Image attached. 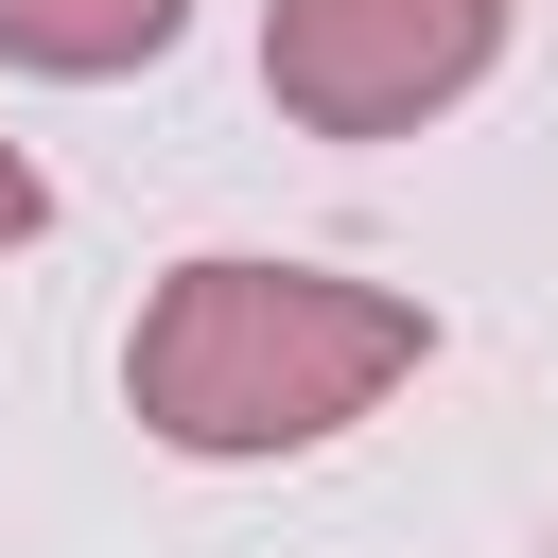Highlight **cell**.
<instances>
[{"instance_id":"1","label":"cell","mask_w":558,"mask_h":558,"mask_svg":"<svg viewBox=\"0 0 558 558\" xmlns=\"http://www.w3.org/2000/svg\"><path fill=\"white\" fill-rule=\"evenodd\" d=\"M418 349H436V331H418V296H384V279L174 262V279L140 296L122 401H140V436H174V453H314V436H349Z\"/></svg>"},{"instance_id":"2","label":"cell","mask_w":558,"mask_h":558,"mask_svg":"<svg viewBox=\"0 0 558 558\" xmlns=\"http://www.w3.org/2000/svg\"><path fill=\"white\" fill-rule=\"evenodd\" d=\"M506 52V0H262V87L314 140H401Z\"/></svg>"},{"instance_id":"3","label":"cell","mask_w":558,"mask_h":558,"mask_svg":"<svg viewBox=\"0 0 558 558\" xmlns=\"http://www.w3.org/2000/svg\"><path fill=\"white\" fill-rule=\"evenodd\" d=\"M174 17L192 0H0V52L17 70H140V52H174Z\"/></svg>"},{"instance_id":"4","label":"cell","mask_w":558,"mask_h":558,"mask_svg":"<svg viewBox=\"0 0 558 558\" xmlns=\"http://www.w3.org/2000/svg\"><path fill=\"white\" fill-rule=\"evenodd\" d=\"M35 209H52V192H35V157L0 140V244H35Z\"/></svg>"}]
</instances>
